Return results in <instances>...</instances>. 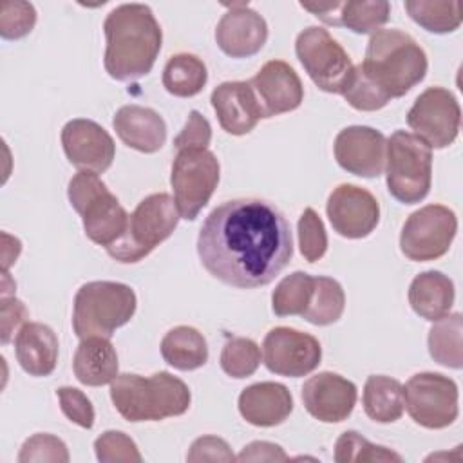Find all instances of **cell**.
<instances>
[{"mask_svg": "<svg viewBox=\"0 0 463 463\" xmlns=\"http://www.w3.org/2000/svg\"><path fill=\"white\" fill-rule=\"evenodd\" d=\"M197 255L204 269L222 284L239 289L260 288L289 264L291 226L264 199L224 201L204 219L197 235Z\"/></svg>", "mask_w": 463, "mask_h": 463, "instance_id": "cell-1", "label": "cell"}, {"mask_svg": "<svg viewBox=\"0 0 463 463\" xmlns=\"http://www.w3.org/2000/svg\"><path fill=\"white\" fill-rule=\"evenodd\" d=\"M103 65L110 78L132 81L146 76L161 51L163 31L152 9L145 4H121L105 22Z\"/></svg>", "mask_w": 463, "mask_h": 463, "instance_id": "cell-2", "label": "cell"}, {"mask_svg": "<svg viewBox=\"0 0 463 463\" xmlns=\"http://www.w3.org/2000/svg\"><path fill=\"white\" fill-rule=\"evenodd\" d=\"M365 78L391 101L405 96L427 74V54L400 29H378L371 34L365 58L358 63Z\"/></svg>", "mask_w": 463, "mask_h": 463, "instance_id": "cell-3", "label": "cell"}, {"mask_svg": "<svg viewBox=\"0 0 463 463\" xmlns=\"http://www.w3.org/2000/svg\"><path fill=\"white\" fill-rule=\"evenodd\" d=\"M110 400L127 421L139 423L184 414L190 407L192 394L181 378L166 371L154 373L146 378L134 373H121L110 382Z\"/></svg>", "mask_w": 463, "mask_h": 463, "instance_id": "cell-4", "label": "cell"}, {"mask_svg": "<svg viewBox=\"0 0 463 463\" xmlns=\"http://www.w3.org/2000/svg\"><path fill=\"white\" fill-rule=\"evenodd\" d=\"M137 307L130 286L114 280H92L80 286L72 306V329L80 340L89 336L110 338L134 317Z\"/></svg>", "mask_w": 463, "mask_h": 463, "instance_id": "cell-5", "label": "cell"}, {"mask_svg": "<svg viewBox=\"0 0 463 463\" xmlns=\"http://www.w3.org/2000/svg\"><path fill=\"white\" fill-rule=\"evenodd\" d=\"M71 206L81 217L85 235L103 248L114 244L127 230L128 213L94 172L80 170L67 186Z\"/></svg>", "mask_w": 463, "mask_h": 463, "instance_id": "cell-6", "label": "cell"}, {"mask_svg": "<svg viewBox=\"0 0 463 463\" xmlns=\"http://www.w3.org/2000/svg\"><path fill=\"white\" fill-rule=\"evenodd\" d=\"M179 219L181 215L170 194H152L128 215L125 233L105 250L118 262H139L174 233Z\"/></svg>", "mask_w": 463, "mask_h": 463, "instance_id": "cell-7", "label": "cell"}, {"mask_svg": "<svg viewBox=\"0 0 463 463\" xmlns=\"http://www.w3.org/2000/svg\"><path fill=\"white\" fill-rule=\"evenodd\" d=\"M385 181L389 194L403 203L423 201L432 183V148L405 130H394L387 139Z\"/></svg>", "mask_w": 463, "mask_h": 463, "instance_id": "cell-8", "label": "cell"}, {"mask_svg": "<svg viewBox=\"0 0 463 463\" xmlns=\"http://www.w3.org/2000/svg\"><path fill=\"white\" fill-rule=\"evenodd\" d=\"M295 54L320 90L344 94L354 74V65L327 29L311 25L300 31L295 40Z\"/></svg>", "mask_w": 463, "mask_h": 463, "instance_id": "cell-9", "label": "cell"}, {"mask_svg": "<svg viewBox=\"0 0 463 463\" xmlns=\"http://www.w3.org/2000/svg\"><path fill=\"white\" fill-rule=\"evenodd\" d=\"M221 177L219 159L208 148L177 150L172 161L170 184L181 219L194 221L208 204Z\"/></svg>", "mask_w": 463, "mask_h": 463, "instance_id": "cell-10", "label": "cell"}, {"mask_svg": "<svg viewBox=\"0 0 463 463\" xmlns=\"http://www.w3.org/2000/svg\"><path fill=\"white\" fill-rule=\"evenodd\" d=\"M458 385L441 373H416L403 385V403L414 423L445 429L459 414Z\"/></svg>", "mask_w": 463, "mask_h": 463, "instance_id": "cell-11", "label": "cell"}, {"mask_svg": "<svg viewBox=\"0 0 463 463\" xmlns=\"http://www.w3.org/2000/svg\"><path fill=\"white\" fill-rule=\"evenodd\" d=\"M458 232L456 213L443 204H427L412 212L400 233L402 253L414 262L443 257Z\"/></svg>", "mask_w": 463, "mask_h": 463, "instance_id": "cell-12", "label": "cell"}, {"mask_svg": "<svg viewBox=\"0 0 463 463\" xmlns=\"http://www.w3.org/2000/svg\"><path fill=\"white\" fill-rule=\"evenodd\" d=\"M407 125L430 148H445L459 134L461 109L456 96L443 87L425 89L407 112Z\"/></svg>", "mask_w": 463, "mask_h": 463, "instance_id": "cell-13", "label": "cell"}, {"mask_svg": "<svg viewBox=\"0 0 463 463\" xmlns=\"http://www.w3.org/2000/svg\"><path fill=\"white\" fill-rule=\"evenodd\" d=\"M262 358L269 373L298 378L313 373L322 360L320 342L304 331L279 326L266 333Z\"/></svg>", "mask_w": 463, "mask_h": 463, "instance_id": "cell-14", "label": "cell"}, {"mask_svg": "<svg viewBox=\"0 0 463 463\" xmlns=\"http://www.w3.org/2000/svg\"><path fill=\"white\" fill-rule=\"evenodd\" d=\"M326 213L338 235L364 239L378 226L380 204L369 190L344 183L329 194Z\"/></svg>", "mask_w": 463, "mask_h": 463, "instance_id": "cell-15", "label": "cell"}, {"mask_svg": "<svg viewBox=\"0 0 463 463\" xmlns=\"http://www.w3.org/2000/svg\"><path fill=\"white\" fill-rule=\"evenodd\" d=\"M335 159L340 168L358 177H378L385 170L387 139L385 136L364 125L342 128L335 137Z\"/></svg>", "mask_w": 463, "mask_h": 463, "instance_id": "cell-16", "label": "cell"}, {"mask_svg": "<svg viewBox=\"0 0 463 463\" xmlns=\"http://www.w3.org/2000/svg\"><path fill=\"white\" fill-rule=\"evenodd\" d=\"M61 146L71 165L94 174H103L110 168L116 156L112 136L101 125L85 118H76L63 125Z\"/></svg>", "mask_w": 463, "mask_h": 463, "instance_id": "cell-17", "label": "cell"}, {"mask_svg": "<svg viewBox=\"0 0 463 463\" xmlns=\"http://www.w3.org/2000/svg\"><path fill=\"white\" fill-rule=\"evenodd\" d=\"M228 11L215 25L217 47L230 58H250L268 40V24L248 2L224 4Z\"/></svg>", "mask_w": 463, "mask_h": 463, "instance_id": "cell-18", "label": "cell"}, {"mask_svg": "<svg viewBox=\"0 0 463 463\" xmlns=\"http://www.w3.org/2000/svg\"><path fill=\"white\" fill-rule=\"evenodd\" d=\"M356 385L331 371H322L302 385L306 411L322 423H338L349 418L356 405Z\"/></svg>", "mask_w": 463, "mask_h": 463, "instance_id": "cell-19", "label": "cell"}, {"mask_svg": "<svg viewBox=\"0 0 463 463\" xmlns=\"http://www.w3.org/2000/svg\"><path fill=\"white\" fill-rule=\"evenodd\" d=\"M257 96L262 118H273L291 112L304 99V87L295 69L282 60L266 61L250 80Z\"/></svg>", "mask_w": 463, "mask_h": 463, "instance_id": "cell-20", "label": "cell"}, {"mask_svg": "<svg viewBox=\"0 0 463 463\" xmlns=\"http://www.w3.org/2000/svg\"><path fill=\"white\" fill-rule=\"evenodd\" d=\"M210 101L219 125L232 136H244L264 119L250 81H222L212 90Z\"/></svg>", "mask_w": 463, "mask_h": 463, "instance_id": "cell-21", "label": "cell"}, {"mask_svg": "<svg viewBox=\"0 0 463 463\" xmlns=\"http://www.w3.org/2000/svg\"><path fill=\"white\" fill-rule=\"evenodd\" d=\"M300 7L313 13L327 25H342L356 34L376 33L383 24H387L391 14V4L385 0H349L329 4L300 2Z\"/></svg>", "mask_w": 463, "mask_h": 463, "instance_id": "cell-22", "label": "cell"}, {"mask_svg": "<svg viewBox=\"0 0 463 463\" xmlns=\"http://www.w3.org/2000/svg\"><path fill=\"white\" fill-rule=\"evenodd\" d=\"M118 137L130 148L154 154L166 141V123L154 109L141 105H123L112 118Z\"/></svg>", "mask_w": 463, "mask_h": 463, "instance_id": "cell-23", "label": "cell"}, {"mask_svg": "<svg viewBox=\"0 0 463 463\" xmlns=\"http://www.w3.org/2000/svg\"><path fill=\"white\" fill-rule=\"evenodd\" d=\"M241 416L255 427L280 425L293 411L289 389L277 382L251 383L239 394Z\"/></svg>", "mask_w": 463, "mask_h": 463, "instance_id": "cell-24", "label": "cell"}, {"mask_svg": "<svg viewBox=\"0 0 463 463\" xmlns=\"http://www.w3.org/2000/svg\"><path fill=\"white\" fill-rule=\"evenodd\" d=\"M58 336L42 322H25L14 338V354L29 376H49L58 364Z\"/></svg>", "mask_w": 463, "mask_h": 463, "instance_id": "cell-25", "label": "cell"}, {"mask_svg": "<svg viewBox=\"0 0 463 463\" xmlns=\"http://www.w3.org/2000/svg\"><path fill=\"white\" fill-rule=\"evenodd\" d=\"M118 353L110 338L89 336L83 338L72 358V371L80 383L99 387L110 383L119 373Z\"/></svg>", "mask_w": 463, "mask_h": 463, "instance_id": "cell-26", "label": "cell"}, {"mask_svg": "<svg viewBox=\"0 0 463 463\" xmlns=\"http://www.w3.org/2000/svg\"><path fill=\"white\" fill-rule=\"evenodd\" d=\"M409 304L425 320H439L454 304V282L441 271L429 269L416 275L409 286Z\"/></svg>", "mask_w": 463, "mask_h": 463, "instance_id": "cell-27", "label": "cell"}, {"mask_svg": "<svg viewBox=\"0 0 463 463\" xmlns=\"http://www.w3.org/2000/svg\"><path fill=\"white\" fill-rule=\"evenodd\" d=\"M163 360L177 371H194L208 362V344L192 326H175L161 340Z\"/></svg>", "mask_w": 463, "mask_h": 463, "instance_id": "cell-28", "label": "cell"}, {"mask_svg": "<svg viewBox=\"0 0 463 463\" xmlns=\"http://www.w3.org/2000/svg\"><path fill=\"white\" fill-rule=\"evenodd\" d=\"M362 403L365 414L376 423H392L402 418L403 403V385L385 374H371L365 380Z\"/></svg>", "mask_w": 463, "mask_h": 463, "instance_id": "cell-29", "label": "cell"}, {"mask_svg": "<svg viewBox=\"0 0 463 463\" xmlns=\"http://www.w3.org/2000/svg\"><path fill=\"white\" fill-rule=\"evenodd\" d=\"M208 81L204 61L190 52L170 56L163 69V87L177 98H192L203 90Z\"/></svg>", "mask_w": 463, "mask_h": 463, "instance_id": "cell-30", "label": "cell"}, {"mask_svg": "<svg viewBox=\"0 0 463 463\" xmlns=\"http://www.w3.org/2000/svg\"><path fill=\"white\" fill-rule=\"evenodd\" d=\"M461 331H463L461 313L445 315L443 318L434 320L427 336L429 353L434 362L450 369H461L463 365Z\"/></svg>", "mask_w": 463, "mask_h": 463, "instance_id": "cell-31", "label": "cell"}, {"mask_svg": "<svg viewBox=\"0 0 463 463\" xmlns=\"http://www.w3.org/2000/svg\"><path fill=\"white\" fill-rule=\"evenodd\" d=\"M403 5L407 14L429 33H452L463 22L461 2L458 0H407Z\"/></svg>", "mask_w": 463, "mask_h": 463, "instance_id": "cell-32", "label": "cell"}, {"mask_svg": "<svg viewBox=\"0 0 463 463\" xmlns=\"http://www.w3.org/2000/svg\"><path fill=\"white\" fill-rule=\"evenodd\" d=\"M345 307V293L338 280L331 277H315V288L309 306L302 313V318L313 326L335 324Z\"/></svg>", "mask_w": 463, "mask_h": 463, "instance_id": "cell-33", "label": "cell"}, {"mask_svg": "<svg viewBox=\"0 0 463 463\" xmlns=\"http://www.w3.org/2000/svg\"><path fill=\"white\" fill-rule=\"evenodd\" d=\"M315 288V277L306 271L286 275L271 293V309L277 317L300 315L309 306Z\"/></svg>", "mask_w": 463, "mask_h": 463, "instance_id": "cell-34", "label": "cell"}, {"mask_svg": "<svg viewBox=\"0 0 463 463\" xmlns=\"http://www.w3.org/2000/svg\"><path fill=\"white\" fill-rule=\"evenodd\" d=\"M335 461L336 463H367V461H402V456L394 450L374 445L365 439L356 430H345L338 436L335 443Z\"/></svg>", "mask_w": 463, "mask_h": 463, "instance_id": "cell-35", "label": "cell"}, {"mask_svg": "<svg viewBox=\"0 0 463 463\" xmlns=\"http://www.w3.org/2000/svg\"><path fill=\"white\" fill-rule=\"evenodd\" d=\"M260 365V349L257 342L244 336H232L221 351V369L232 378H248Z\"/></svg>", "mask_w": 463, "mask_h": 463, "instance_id": "cell-36", "label": "cell"}, {"mask_svg": "<svg viewBox=\"0 0 463 463\" xmlns=\"http://www.w3.org/2000/svg\"><path fill=\"white\" fill-rule=\"evenodd\" d=\"M298 248L307 262H317L326 255L327 233L320 215L313 208H306L297 224Z\"/></svg>", "mask_w": 463, "mask_h": 463, "instance_id": "cell-37", "label": "cell"}, {"mask_svg": "<svg viewBox=\"0 0 463 463\" xmlns=\"http://www.w3.org/2000/svg\"><path fill=\"white\" fill-rule=\"evenodd\" d=\"M94 452L101 463H139L143 456L136 441L121 430H105L94 441Z\"/></svg>", "mask_w": 463, "mask_h": 463, "instance_id": "cell-38", "label": "cell"}, {"mask_svg": "<svg viewBox=\"0 0 463 463\" xmlns=\"http://www.w3.org/2000/svg\"><path fill=\"white\" fill-rule=\"evenodd\" d=\"M36 24V9L31 2L0 4V36L4 40H18L27 36Z\"/></svg>", "mask_w": 463, "mask_h": 463, "instance_id": "cell-39", "label": "cell"}, {"mask_svg": "<svg viewBox=\"0 0 463 463\" xmlns=\"http://www.w3.org/2000/svg\"><path fill=\"white\" fill-rule=\"evenodd\" d=\"M71 459L67 445L49 434V432H38L27 438L20 449L18 461L20 463H31V461H51V463H67Z\"/></svg>", "mask_w": 463, "mask_h": 463, "instance_id": "cell-40", "label": "cell"}, {"mask_svg": "<svg viewBox=\"0 0 463 463\" xmlns=\"http://www.w3.org/2000/svg\"><path fill=\"white\" fill-rule=\"evenodd\" d=\"M342 96L353 109L362 112L380 110L389 103V99L365 78L358 65H354V74Z\"/></svg>", "mask_w": 463, "mask_h": 463, "instance_id": "cell-41", "label": "cell"}, {"mask_svg": "<svg viewBox=\"0 0 463 463\" xmlns=\"http://www.w3.org/2000/svg\"><path fill=\"white\" fill-rule=\"evenodd\" d=\"M60 409L63 416L80 425L81 429H92L94 425V407L87 394L76 387H60L56 389Z\"/></svg>", "mask_w": 463, "mask_h": 463, "instance_id": "cell-42", "label": "cell"}, {"mask_svg": "<svg viewBox=\"0 0 463 463\" xmlns=\"http://www.w3.org/2000/svg\"><path fill=\"white\" fill-rule=\"evenodd\" d=\"M210 141H212V127L208 119L199 110H190L184 127L174 137V146L177 150L208 148Z\"/></svg>", "mask_w": 463, "mask_h": 463, "instance_id": "cell-43", "label": "cell"}, {"mask_svg": "<svg viewBox=\"0 0 463 463\" xmlns=\"http://www.w3.org/2000/svg\"><path fill=\"white\" fill-rule=\"evenodd\" d=\"M237 456H233L230 445L217 436H201L197 438L188 454H186V461L192 463H199V461H235Z\"/></svg>", "mask_w": 463, "mask_h": 463, "instance_id": "cell-44", "label": "cell"}, {"mask_svg": "<svg viewBox=\"0 0 463 463\" xmlns=\"http://www.w3.org/2000/svg\"><path fill=\"white\" fill-rule=\"evenodd\" d=\"M29 318V311L22 300L16 297H2L0 302V340L2 344H9L14 336V331L25 324Z\"/></svg>", "mask_w": 463, "mask_h": 463, "instance_id": "cell-45", "label": "cell"}, {"mask_svg": "<svg viewBox=\"0 0 463 463\" xmlns=\"http://www.w3.org/2000/svg\"><path fill=\"white\" fill-rule=\"evenodd\" d=\"M288 459L289 456L284 452V449L271 441H251L237 456V461H288Z\"/></svg>", "mask_w": 463, "mask_h": 463, "instance_id": "cell-46", "label": "cell"}, {"mask_svg": "<svg viewBox=\"0 0 463 463\" xmlns=\"http://www.w3.org/2000/svg\"><path fill=\"white\" fill-rule=\"evenodd\" d=\"M22 251V242L16 237H11L7 232H2V271H7L11 264L16 262Z\"/></svg>", "mask_w": 463, "mask_h": 463, "instance_id": "cell-47", "label": "cell"}]
</instances>
